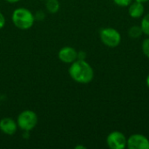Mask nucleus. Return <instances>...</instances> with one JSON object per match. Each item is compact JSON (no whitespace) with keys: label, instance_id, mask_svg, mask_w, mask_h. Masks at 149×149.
Returning a JSON list of instances; mask_svg holds the SVG:
<instances>
[{"label":"nucleus","instance_id":"obj_9","mask_svg":"<svg viewBox=\"0 0 149 149\" xmlns=\"http://www.w3.org/2000/svg\"><path fill=\"white\" fill-rule=\"evenodd\" d=\"M128 7H129L128 13L130 17H132L133 18H140L143 16L145 11V7L142 3L134 1L132 2Z\"/></svg>","mask_w":149,"mask_h":149},{"label":"nucleus","instance_id":"obj_16","mask_svg":"<svg viewBox=\"0 0 149 149\" xmlns=\"http://www.w3.org/2000/svg\"><path fill=\"white\" fill-rule=\"evenodd\" d=\"M86 53L83 51H79L78 52V59L79 60H86Z\"/></svg>","mask_w":149,"mask_h":149},{"label":"nucleus","instance_id":"obj_17","mask_svg":"<svg viewBox=\"0 0 149 149\" xmlns=\"http://www.w3.org/2000/svg\"><path fill=\"white\" fill-rule=\"evenodd\" d=\"M5 25V17L3 15V13L0 12V30L3 29Z\"/></svg>","mask_w":149,"mask_h":149},{"label":"nucleus","instance_id":"obj_1","mask_svg":"<svg viewBox=\"0 0 149 149\" xmlns=\"http://www.w3.org/2000/svg\"><path fill=\"white\" fill-rule=\"evenodd\" d=\"M70 77L77 83L88 84L94 77V72L91 65L86 60L77 59L69 67Z\"/></svg>","mask_w":149,"mask_h":149},{"label":"nucleus","instance_id":"obj_13","mask_svg":"<svg viewBox=\"0 0 149 149\" xmlns=\"http://www.w3.org/2000/svg\"><path fill=\"white\" fill-rule=\"evenodd\" d=\"M141 49L144 55L149 58V38H147L143 40L141 44Z\"/></svg>","mask_w":149,"mask_h":149},{"label":"nucleus","instance_id":"obj_12","mask_svg":"<svg viewBox=\"0 0 149 149\" xmlns=\"http://www.w3.org/2000/svg\"><path fill=\"white\" fill-rule=\"evenodd\" d=\"M141 27L142 29L143 33L149 37V13L143 17V18L141 20Z\"/></svg>","mask_w":149,"mask_h":149},{"label":"nucleus","instance_id":"obj_22","mask_svg":"<svg viewBox=\"0 0 149 149\" xmlns=\"http://www.w3.org/2000/svg\"><path fill=\"white\" fill-rule=\"evenodd\" d=\"M42 1H46V0H42Z\"/></svg>","mask_w":149,"mask_h":149},{"label":"nucleus","instance_id":"obj_10","mask_svg":"<svg viewBox=\"0 0 149 149\" xmlns=\"http://www.w3.org/2000/svg\"><path fill=\"white\" fill-rule=\"evenodd\" d=\"M60 7L58 0H46L45 3V8L48 12L53 14L58 11Z\"/></svg>","mask_w":149,"mask_h":149},{"label":"nucleus","instance_id":"obj_14","mask_svg":"<svg viewBox=\"0 0 149 149\" xmlns=\"http://www.w3.org/2000/svg\"><path fill=\"white\" fill-rule=\"evenodd\" d=\"M133 0H113L114 3L120 7H127L130 5Z\"/></svg>","mask_w":149,"mask_h":149},{"label":"nucleus","instance_id":"obj_18","mask_svg":"<svg viewBox=\"0 0 149 149\" xmlns=\"http://www.w3.org/2000/svg\"><path fill=\"white\" fill-rule=\"evenodd\" d=\"M6 2H8V3H17V2H19L20 0H5Z\"/></svg>","mask_w":149,"mask_h":149},{"label":"nucleus","instance_id":"obj_6","mask_svg":"<svg viewBox=\"0 0 149 149\" xmlns=\"http://www.w3.org/2000/svg\"><path fill=\"white\" fill-rule=\"evenodd\" d=\"M127 148L129 149H149V140L141 134H132L127 140Z\"/></svg>","mask_w":149,"mask_h":149},{"label":"nucleus","instance_id":"obj_15","mask_svg":"<svg viewBox=\"0 0 149 149\" xmlns=\"http://www.w3.org/2000/svg\"><path fill=\"white\" fill-rule=\"evenodd\" d=\"M34 17H35V20H36V19H37V20H43V19L45 18V15L44 11L38 10V11H37V12L35 13Z\"/></svg>","mask_w":149,"mask_h":149},{"label":"nucleus","instance_id":"obj_8","mask_svg":"<svg viewBox=\"0 0 149 149\" xmlns=\"http://www.w3.org/2000/svg\"><path fill=\"white\" fill-rule=\"evenodd\" d=\"M17 123L13 119L6 117L0 120V131L6 135H13L17 130Z\"/></svg>","mask_w":149,"mask_h":149},{"label":"nucleus","instance_id":"obj_11","mask_svg":"<svg viewBox=\"0 0 149 149\" xmlns=\"http://www.w3.org/2000/svg\"><path fill=\"white\" fill-rule=\"evenodd\" d=\"M143 34L142 29L141 27V25H134L132 27L129 28L128 30V36L133 38V39H136L141 37V35Z\"/></svg>","mask_w":149,"mask_h":149},{"label":"nucleus","instance_id":"obj_4","mask_svg":"<svg viewBox=\"0 0 149 149\" xmlns=\"http://www.w3.org/2000/svg\"><path fill=\"white\" fill-rule=\"evenodd\" d=\"M100 38L101 42L108 47H117L121 42V36L118 30L112 27H106L100 31Z\"/></svg>","mask_w":149,"mask_h":149},{"label":"nucleus","instance_id":"obj_7","mask_svg":"<svg viewBox=\"0 0 149 149\" xmlns=\"http://www.w3.org/2000/svg\"><path fill=\"white\" fill-rule=\"evenodd\" d=\"M58 58L65 64H72L78 59V52L71 46H65L58 52Z\"/></svg>","mask_w":149,"mask_h":149},{"label":"nucleus","instance_id":"obj_21","mask_svg":"<svg viewBox=\"0 0 149 149\" xmlns=\"http://www.w3.org/2000/svg\"><path fill=\"white\" fill-rule=\"evenodd\" d=\"M146 82H147V86H148V87L149 88V74H148V76L147 77V80H146Z\"/></svg>","mask_w":149,"mask_h":149},{"label":"nucleus","instance_id":"obj_5","mask_svg":"<svg viewBox=\"0 0 149 149\" xmlns=\"http://www.w3.org/2000/svg\"><path fill=\"white\" fill-rule=\"evenodd\" d=\"M127 138L120 131H113L107 137V144L111 149H124L127 148Z\"/></svg>","mask_w":149,"mask_h":149},{"label":"nucleus","instance_id":"obj_20","mask_svg":"<svg viewBox=\"0 0 149 149\" xmlns=\"http://www.w3.org/2000/svg\"><path fill=\"white\" fill-rule=\"evenodd\" d=\"M134 1H137V2H141V3H147V2H148L149 0H134Z\"/></svg>","mask_w":149,"mask_h":149},{"label":"nucleus","instance_id":"obj_3","mask_svg":"<svg viewBox=\"0 0 149 149\" xmlns=\"http://www.w3.org/2000/svg\"><path fill=\"white\" fill-rule=\"evenodd\" d=\"M38 115L31 110H25L19 113L17 119V127L24 132H30L38 124Z\"/></svg>","mask_w":149,"mask_h":149},{"label":"nucleus","instance_id":"obj_19","mask_svg":"<svg viewBox=\"0 0 149 149\" xmlns=\"http://www.w3.org/2000/svg\"><path fill=\"white\" fill-rule=\"evenodd\" d=\"M75 148L76 149H86V147H85V146H76V147H75Z\"/></svg>","mask_w":149,"mask_h":149},{"label":"nucleus","instance_id":"obj_2","mask_svg":"<svg viewBox=\"0 0 149 149\" xmlns=\"http://www.w3.org/2000/svg\"><path fill=\"white\" fill-rule=\"evenodd\" d=\"M11 20L17 28L25 31L33 26L35 22V17L30 10L21 7L16 9L13 11Z\"/></svg>","mask_w":149,"mask_h":149}]
</instances>
